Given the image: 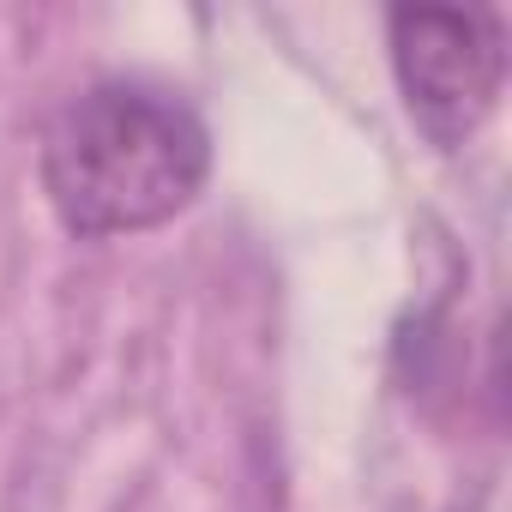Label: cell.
<instances>
[{
	"label": "cell",
	"mask_w": 512,
	"mask_h": 512,
	"mask_svg": "<svg viewBox=\"0 0 512 512\" xmlns=\"http://www.w3.org/2000/svg\"><path fill=\"white\" fill-rule=\"evenodd\" d=\"M392 73L410 121L434 145H464L500 103L506 85V31L482 7H398Z\"/></svg>",
	"instance_id": "cell-2"
},
{
	"label": "cell",
	"mask_w": 512,
	"mask_h": 512,
	"mask_svg": "<svg viewBox=\"0 0 512 512\" xmlns=\"http://www.w3.org/2000/svg\"><path fill=\"white\" fill-rule=\"evenodd\" d=\"M211 175L199 115L151 85H91L43 139V193L55 217L85 235H139L181 217Z\"/></svg>",
	"instance_id": "cell-1"
}]
</instances>
